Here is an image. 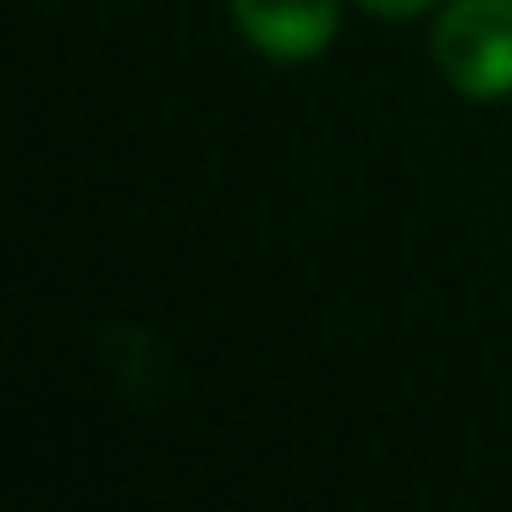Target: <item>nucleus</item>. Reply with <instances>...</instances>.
Wrapping results in <instances>:
<instances>
[{"mask_svg":"<svg viewBox=\"0 0 512 512\" xmlns=\"http://www.w3.org/2000/svg\"><path fill=\"white\" fill-rule=\"evenodd\" d=\"M430 56L468 100L512 94V0H452L430 34Z\"/></svg>","mask_w":512,"mask_h":512,"instance_id":"nucleus-1","label":"nucleus"},{"mask_svg":"<svg viewBox=\"0 0 512 512\" xmlns=\"http://www.w3.org/2000/svg\"><path fill=\"white\" fill-rule=\"evenodd\" d=\"M232 17L270 61H314L336 39V0H232Z\"/></svg>","mask_w":512,"mask_h":512,"instance_id":"nucleus-2","label":"nucleus"},{"mask_svg":"<svg viewBox=\"0 0 512 512\" xmlns=\"http://www.w3.org/2000/svg\"><path fill=\"white\" fill-rule=\"evenodd\" d=\"M364 6L380 17H413V12H424V6H435V0H364Z\"/></svg>","mask_w":512,"mask_h":512,"instance_id":"nucleus-3","label":"nucleus"}]
</instances>
